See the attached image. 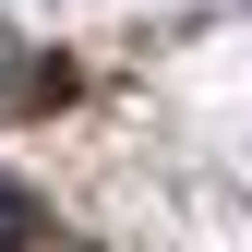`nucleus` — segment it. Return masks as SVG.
<instances>
[{
    "mask_svg": "<svg viewBox=\"0 0 252 252\" xmlns=\"http://www.w3.org/2000/svg\"><path fill=\"white\" fill-rule=\"evenodd\" d=\"M12 96H24V84H12V48H0V108H12Z\"/></svg>",
    "mask_w": 252,
    "mask_h": 252,
    "instance_id": "f03ea898",
    "label": "nucleus"
},
{
    "mask_svg": "<svg viewBox=\"0 0 252 252\" xmlns=\"http://www.w3.org/2000/svg\"><path fill=\"white\" fill-rule=\"evenodd\" d=\"M36 240V192H12V180H0V252H24Z\"/></svg>",
    "mask_w": 252,
    "mask_h": 252,
    "instance_id": "f257e3e1",
    "label": "nucleus"
}]
</instances>
